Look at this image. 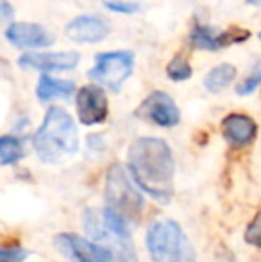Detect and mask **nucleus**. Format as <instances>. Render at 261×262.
<instances>
[{
    "mask_svg": "<svg viewBox=\"0 0 261 262\" xmlns=\"http://www.w3.org/2000/svg\"><path fill=\"white\" fill-rule=\"evenodd\" d=\"M127 166L136 184L159 204L174 194V156L159 138H138L127 150Z\"/></svg>",
    "mask_w": 261,
    "mask_h": 262,
    "instance_id": "obj_1",
    "label": "nucleus"
},
{
    "mask_svg": "<svg viewBox=\"0 0 261 262\" xmlns=\"http://www.w3.org/2000/svg\"><path fill=\"white\" fill-rule=\"evenodd\" d=\"M143 214V198L129 182L120 164H111L106 175V209L104 221L113 232L131 237Z\"/></svg>",
    "mask_w": 261,
    "mask_h": 262,
    "instance_id": "obj_2",
    "label": "nucleus"
},
{
    "mask_svg": "<svg viewBox=\"0 0 261 262\" xmlns=\"http://www.w3.org/2000/svg\"><path fill=\"white\" fill-rule=\"evenodd\" d=\"M32 145L38 157L49 164L72 157L79 148V134L72 116L61 107H50L32 138Z\"/></svg>",
    "mask_w": 261,
    "mask_h": 262,
    "instance_id": "obj_3",
    "label": "nucleus"
},
{
    "mask_svg": "<svg viewBox=\"0 0 261 262\" xmlns=\"http://www.w3.org/2000/svg\"><path fill=\"white\" fill-rule=\"evenodd\" d=\"M147 250L154 262H197L188 235L172 220L156 221L147 230Z\"/></svg>",
    "mask_w": 261,
    "mask_h": 262,
    "instance_id": "obj_4",
    "label": "nucleus"
},
{
    "mask_svg": "<svg viewBox=\"0 0 261 262\" xmlns=\"http://www.w3.org/2000/svg\"><path fill=\"white\" fill-rule=\"evenodd\" d=\"M132 52L118 50V52H104L95 57V66L90 70L88 77L111 91H118L120 86L129 79L134 64Z\"/></svg>",
    "mask_w": 261,
    "mask_h": 262,
    "instance_id": "obj_5",
    "label": "nucleus"
},
{
    "mask_svg": "<svg viewBox=\"0 0 261 262\" xmlns=\"http://www.w3.org/2000/svg\"><path fill=\"white\" fill-rule=\"evenodd\" d=\"M56 246L72 262H116V255L109 246L97 245L75 234H59Z\"/></svg>",
    "mask_w": 261,
    "mask_h": 262,
    "instance_id": "obj_6",
    "label": "nucleus"
},
{
    "mask_svg": "<svg viewBox=\"0 0 261 262\" xmlns=\"http://www.w3.org/2000/svg\"><path fill=\"white\" fill-rule=\"evenodd\" d=\"M136 116L159 127H174L181 120V111L170 95L154 91L136 109Z\"/></svg>",
    "mask_w": 261,
    "mask_h": 262,
    "instance_id": "obj_7",
    "label": "nucleus"
},
{
    "mask_svg": "<svg viewBox=\"0 0 261 262\" xmlns=\"http://www.w3.org/2000/svg\"><path fill=\"white\" fill-rule=\"evenodd\" d=\"M77 116L83 125H98L108 118V97L98 86H84L75 97Z\"/></svg>",
    "mask_w": 261,
    "mask_h": 262,
    "instance_id": "obj_8",
    "label": "nucleus"
},
{
    "mask_svg": "<svg viewBox=\"0 0 261 262\" xmlns=\"http://www.w3.org/2000/svg\"><path fill=\"white\" fill-rule=\"evenodd\" d=\"M249 38L247 31H218V29L206 27V25H195L190 32V43L195 49L200 50H220L227 45H234V43L245 41Z\"/></svg>",
    "mask_w": 261,
    "mask_h": 262,
    "instance_id": "obj_9",
    "label": "nucleus"
},
{
    "mask_svg": "<svg viewBox=\"0 0 261 262\" xmlns=\"http://www.w3.org/2000/svg\"><path fill=\"white\" fill-rule=\"evenodd\" d=\"M6 38L18 49H45L54 43V36L45 27L27 21L11 24L6 31Z\"/></svg>",
    "mask_w": 261,
    "mask_h": 262,
    "instance_id": "obj_10",
    "label": "nucleus"
},
{
    "mask_svg": "<svg viewBox=\"0 0 261 262\" xmlns=\"http://www.w3.org/2000/svg\"><path fill=\"white\" fill-rule=\"evenodd\" d=\"M81 55L77 52H47L36 54L29 52L18 59V64L22 68L39 70V72H52V70H72L77 66Z\"/></svg>",
    "mask_w": 261,
    "mask_h": 262,
    "instance_id": "obj_11",
    "label": "nucleus"
},
{
    "mask_svg": "<svg viewBox=\"0 0 261 262\" xmlns=\"http://www.w3.org/2000/svg\"><path fill=\"white\" fill-rule=\"evenodd\" d=\"M65 34L75 43H98L109 34V25L97 16H77L65 27Z\"/></svg>",
    "mask_w": 261,
    "mask_h": 262,
    "instance_id": "obj_12",
    "label": "nucleus"
},
{
    "mask_svg": "<svg viewBox=\"0 0 261 262\" xmlns=\"http://www.w3.org/2000/svg\"><path fill=\"white\" fill-rule=\"evenodd\" d=\"M222 134L233 146H247L258 136V125L245 114H229L222 121Z\"/></svg>",
    "mask_w": 261,
    "mask_h": 262,
    "instance_id": "obj_13",
    "label": "nucleus"
},
{
    "mask_svg": "<svg viewBox=\"0 0 261 262\" xmlns=\"http://www.w3.org/2000/svg\"><path fill=\"white\" fill-rule=\"evenodd\" d=\"M75 91V84L72 80H56L50 75L43 73L38 80L36 95L42 102H49L54 98H68Z\"/></svg>",
    "mask_w": 261,
    "mask_h": 262,
    "instance_id": "obj_14",
    "label": "nucleus"
},
{
    "mask_svg": "<svg viewBox=\"0 0 261 262\" xmlns=\"http://www.w3.org/2000/svg\"><path fill=\"white\" fill-rule=\"evenodd\" d=\"M234 79H236V68L233 64H220L209 70L204 79V86L209 93H218V91L226 90Z\"/></svg>",
    "mask_w": 261,
    "mask_h": 262,
    "instance_id": "obj_15",
    "label": "nucleus"
},
{
    "mask_svg": "<svg viewBox=\"0 0 261 262\" xmlns=\"http://www.w3.org/2000/svg\"><path fill=\"white\" fill-rule=\"evenodd\" d=\"M22 157H24V146H22L20 139L13 138V136H4L0 139V162L7 166L20 161Z\"/></svg>",
    "mask_w": 261,
    "mask_h": 262,
    "instance_id": "obj_16",
    "label": "nucleus"
},
{
    "mask_svg": "<svg viewBox=\"0 0 261 262\" xmlns=\"http://www.w3.org/2000/svg\"><path fill=\"white\" fill-rule=\"evenodd\" d=\"M192 73L193 72H192V66H190V62L186 61L185 57H181V55H175V57L167 64L168 79L177 80V82L190 79V77H192Z\"/></svg>",
    "mask_w": 261,
    "mask_h": 262,
    "instance_id": "obj_17",
    "label": "nucleus"
},
{
    "mask_svg": "<svg viewBox=\"0 0 261 262\" xmlns=\"http://www.w3.org/2000/svg\"><path fill=\"white\" fill-rule=\"evenodd\" d=\"M259 84H261V61H256L254 66H252V70L249 72V75L245 77L240 84H238L236 93L240 95V97H244V95H251L252 91L259 86Z\"/></svg>",
    "mask_w": 261,
    "mask_h": 262,
    "instance_id": "obj_18",
    "label": "nucleus"
},
{
    "mask_svg": "<svg viewBox=\"0 0 261 262\" xmlns=\"http://www.w3.org/2000/svg\"><path fill=\"white\" fill-rule=\"evenodd\" d=\"M104 6L106 9L120 14H132L142 11V6L138 2H127V0H106Z\"/></svg>",
    "mask_w": 261,
    "mask_h": 262,
    "instance_id": "obj_19",
    "label": "nucleus"
},
{
    "mask_svg": "<svg viewBox=\"0 0 261 262\" xmlns=\"http://www.w3.org/2000/svg\"><path fill=\"white\" fill-rule=\"evenodd\" d=\"M245 241L252 246H258L261 248V210L252 217L251 225L247 227V232H245Z\"/></svg>",
    "mask_w": 261,
    "mask_h": 262,
    "instance_id": "obj_20",
    "label": "nucleus"
},
{
    "mask_svg": "<svg viewBox=\"0 0 261 262\" xmlns=\"http://www.w3.org/2000/svg\"><path fill=\"white\" fill-rule=\"evenodd\" d=\"M0 257L2 260H7V262H20V260H25L29 257V252L22 246H4L0 250Z\"/></svg>",
    "mask_w": 261,
    "mask_h": 262,
    "instance_id": "obj_21",
    "label": "nucleus"
},
{
    "mask_svg": "<svg viewBox=\"0 0 261 262\" xmlns=\"http://www.w3.org/2000/svg\"><path fill=\"white\" fill-rule=\"evenodd\" d=\"M0 16H2L4 21L11 20V18L14 16V9L11 7L9 2H6V0H2V2H0Z\"/></svg>",
    "mask_w": 261,
    "mask_h": 262,
    "instance_id": "obj_22",
    "label": "nucleus"
},
{
    "mask_svg": "<svg viewBox=\"0 0 261 262\" xmlns=\"http://www.w3.org/2000/svg\"><path fill=\"white\" fill-rule=\"evenodd\" d=\"M249 4H258V2H261V0H247Z\"/></svg>",
    "mask_w": 261,
    "mask_h": 262,
    "instance_id": "obj_23",
    "label": "nucleus"
},
{
    "mask_svg": "<svg viewBox=\"0 0 261 262\" xmlns=\"http://www.w3.org/2000/svg\"><path fill=\"white\" fill-rule=\"evenodd\" d=\"M2 262H7V260H2Z\"/></svg>",
    "mask_w": 261,
    "mask_h": 262,
    "instance_id": "obj_24",
    "label": "nucleus"
},
{
    "mask_svg": "<svg viewBox=\"0 0 261 262\" xmlns=\"http://www.w3.org/2000/svg\"><path fill=\"white\" fill-rule=\"evenodd\" d=\"M259 39H261V34H259Z\"/></svg>",
    "mask_w": 261,
    "mask_h": 262,
    "instance_id": "obj_25",
    "label": "nucleus"
}]
</instances>
